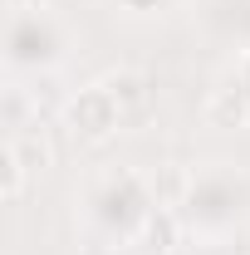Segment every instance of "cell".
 <instances>
[{"label": "cell", "mask_w": 250, "mask_h": 255, "mask_svg": "<svg viewBox=\"0 0 250 255\" xmlns=\"http://www.w3.org/2000/svg\"><path fill=\"white\" fill-rule=\"evenodd\" d=\"M123 123V103L108 94L103 84H89L64 103V128L79 137V142H108Z\"/></svg>", "instance_id": "1"}, {"label": "cell", "mask_w": 250, "mask_h": 255, "mask_svg": "<svg viewBox=\"0 0 250 255\" xmlns=\"http://www.w3.org/2000/svg\"><path fill=\"white\" fill-rule=\"evenodd\" d=\"M206 123L211 128H246L250 123V89L241 84V74L206 94Z\"/></svg>", "instance_id": "2"}, {"label": "cell", "mask_w": 250, "mask_h": 255, "mask_svg": "<svg viewBox=\"0 0 250 255\" xmlns=\"http://www.w3.org/2000/svg\"><path fill=\"white\" fill-rule=\"evenodd\" d=\"M191 187H196V177H191L187 167H177V162H167L162 172H152V182H147L157 211H177V206H187V201H191Z\"/></svg>", "instance_id": "3"}, {"label": "cell", "mask_w": 250, "mask_h": 255, "mask_svg": "<svg viewBox=\"0 0 250 255\" xmlns=\"http://www.w3.org/2000/svg\"><path fill=\"white\" fill-rule=\"evenodd\" d=\"M98 84H103L108 94L123 103V113H127V108H147V98H152L147 74H137V69H113V74H103Z\"/></svg>", "instance_id": "4"}, {"label": "cell", "mask_w": 250, "mask_h": 255, "mask_svg": "<svg viewBox=\"0 0 250 255\" xmlns=\"http://www.w3.org/2000/svg\"><path fill=\"white\" fill-rule=\"evenodd\" d=\"M10 147L20 152V162H25L30 172H49V167H54V147H49L44 137L25 132V128H20V132H10Z\"/></svg>", "instance_id": "5"}, {"label": "cell", "mask_w": 250, "mask_h": 255, "mask_svg": "<svg viewBox=\"0 0 250 255\" xmlns=\"http://www.w3.org/2000/svg\"><path fill=\"white\" fill-rule=\"evenodd\" d=\"M25 172H30V167H25V162H20V152L5 142V152H0V177H5L0 196H5V201H20V196H25Z\"/></svg>", "instance_id": "6"}]
</instances>
